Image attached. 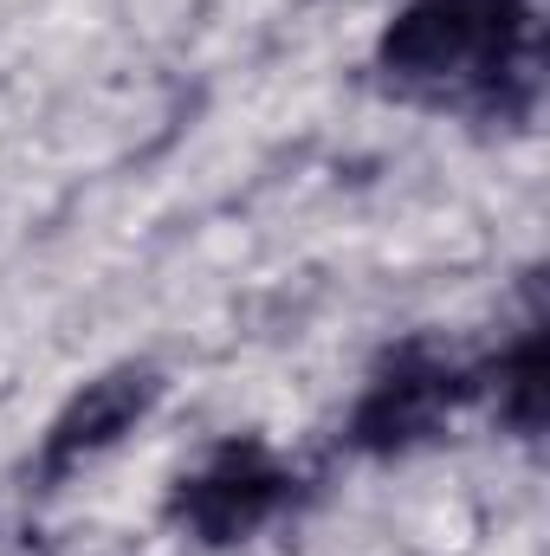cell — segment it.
I'll return each mask as SVG.
<instances>
[{"mask_svg": "<svg viewBox=\"0 0 550 556\" xmlns=\"http://www.w3.org/2000/svg\"><path fill=\"white\" fill-rule=\"evenodd\" d=\"M285 498H291V479H285L278 466H266V459L247 446V453L214 459L201 479H188V492H182V518H188L208 544H234V538L260 531Z\"/></svg>", "mask_w": 550, "mask_h": 556, "instance_id": "7a4b0ae2", "label": "cell"}, {"mask_svg": "<svg viewBox=\"0 0 550 556\" xmlns=\"http://www.w3.org/2000/svg\"><path fill=\"white\" fill-rule=\"evenodd\" d=\"M447 395H453V376L447 369H434V363H402V369H389L370 395H363V408H357V446H370V453H396V446H409L414 433H427L434 415L447 408Z\"/></svg>", "mask_w": 550, "mask_h": 556, "instance_id": "277c9868", "label": "cell"}, {"mask_svg": "<svg viewBox=\"0 0 550 556\" xmlns=\"http://www.w3.org/2000/svg\"><path fill=\"white\" fill-rule=\"evenodd\" d=\"M525 20H532V0H421L389 26L383 59L402 78H486V85H499V72H512Z\"/></svg>", "mask_w": 550, "mask_h": 556, "instance_id": "6da1fadb", "label": "cell"}, {"mask_svg": "<svg viewBox=\"0 0 550 556\" xmlns=\"http://www.w3.org/2000/svg\"><path fill=\"white\" fill-rule=\"evenodd\" d=\"M499 408L518 427H538V415H545V343H525L499 369Z\"/></svg>", "mask_w": 550, "mask_h": 556, "instance_id": "5b68a950", "label": "cell"}, {"mask_svg": "<svg viewBox=\"0 0 550 556\" xmlns=\"http://www.w3.org/2000/svg\"><path fill=\"white\" fill-rule=\"evenodd\" d=\"M149 402H155V376L149 369H117V376L85 382V395L52 420V433H46V472H65L78 459L104 453L111 440H124L149 415Z\"/></svg>", "mask_w": 550, "mask_h": 556, "instance_id": "3957f363", "label": "cell"}]
</instances>
